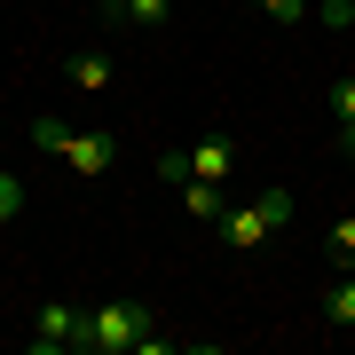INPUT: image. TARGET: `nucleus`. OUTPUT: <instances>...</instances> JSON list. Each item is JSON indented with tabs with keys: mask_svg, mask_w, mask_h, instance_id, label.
<instances>
[{
	"mask_svg": "<svg viewBox=\"0 0 355 355\" xmlns=\"http://www.w3.org/2000/svg\"><path fill=\"white\" fill-rule=\"evenodd\" d=\"M32 142H40V150H55L71 174H87V182L111 174V158H119V142L103 135V127H64V119H48V111L32 119Z\"/></svg>",
	"mask_w": 355,
	"mask_h": 355,
	"instance_id": "nucleus-1",
	"label": "nucleus"
},
{
	"mask_svg": "<svg viewBox=\"0 0 355 355\" xmlns=\"http://www.w3.org/2000/svg\"><path fill=\"white\" fill-rule=\"evenodd\" d=\"M142 331H150V308H142V300H103V308H79V347H87V355H127Z\"/></svg>",
	"mask_w": 355,
	"mask_h": 355,
	"instance_id": "nucleus-2",
	"label": "nucleus"
},
{
	"mask_svg": "<svg viewBox=\"0 0 355 355\" xmlns=\"http://www.w3.org/2000/svg\"><path fill=\"white\" fill-rule=\"evenodd\" d=\"M284 221H292V190H261L253 205H229L214 229H221V245H229V253H253V245H268Z\"/></svg>",
	"mask_w": 355,
	"mask_h": 355,
	"instance_id": "nucleus-3",
	"label": "nucleus"
},
{
	"mask_svg": "<svg viewBox=\"0 0 355 355\" xmlns=\"http://www.w3.org/2000/svg\"><path fill=\"white\" fill-rule=\"evenodd\" d=\"M32 347H79V308L71 300H48V308H40V324H32Z\"/></svg>",
	"mask_w": 355,
	"mask_h": 355,
	"instance_id": "nucleus-4",
	"label": "nucleus"
},
{
	"mask_svg": "<svg viewBox=\"0 0 355 355\" xmlns=\"http://www.w3.org/2000/svg\"><path fill=\"white\" fill-rule=\"evenodd\" d=\"M64 79L87 87V95H103V87H111V55H103V48H71L64 55Z\"/></svg>",
	"mask_w": 355,
	"mask_h": 355,
	"instance_id": "nucleus-5",
	"label": "nucleus"
},
{
	"mask_svg": "<svg viewBox=\"0 0 355 355\" xmlns=\"http://www.w3.org/2000/svg\"><path fill=\"white\" fill-rule=\"evenodd\" d=\"M229 166H237V150H229V135H205L190 150V174L198 182H229Z\"/></svg>",
	"mask_w": 355,
	"mask_h": 355,
	"instance_id": "nucleus-6",
	"label": "nucleus"
},
{
	"mask_svg": "<svg viewBox=\"0 0 355 355\" xmlns=\"http://www.w3.org/2000/svg\"><path fill=\"white\" fill-rule=\"evenodd\" d=\"M174 190H182V205H190L198 221H221V182H198V174H182Z\"/></svg>",
	"mask_w": 355,
	"mask_h": 355,
	"instance_id": "nucleus-7",
	"label": "nucleus"
},
{
	"mask_svg": "<svg viewBox=\"0 0 355 355\" xmlns=\"http://www.w3.org/2000/svg\"><path fill=\"white\" fill-rule=\"evenodd\" d=\"M324 316L340 324V331H355V277H340V284L324 292Z\"/></svg>",
	"mask_w": 355,
	"mask_h": 355,
	"instance_id": "nucleus-8",
	"label": "nucleus"
},
{
	"mask_svg": "<svg viewBox=\"0 0 355 355\" xmlns=\"http://www.w3.org/2000/svg\"><path fill=\"white\" fill-rule=\"evenodd\" d=\"M16 214H24V174H8V166H0V229H8Z\"/></svg>",
	"mask_w": 355,
	"mask_h": 355,
	"instance_id": "nucleus-9",
	"label": "nucleus"
},
{
	"mask_svg": "<svg viewBox=\"0 0 355 355\" xmlns=\"http://www.w3.org/2000/svg\"><path fill=\"white\" fill-rule=\"evenodd\" d=\"M331 119H340V127H355V79H331Z\"/></svg>",
	"mask_w": 355,
	"mask_h": 355,
	"instance_id": "nucleus-10",
	"label": "nucleus"
},
{
	"mask_svg": "<svg viewBox=\"0 0 355 355\" xmlns=\"http://www.w3.org/2000/svg\"><path fill=\"white\" fill-rule=\"evenodd\" d=\"M166 16V0H127V24H158Z\"/></svg>",
	"mask_w": 355,
	"mask_h": 355,
	"instance_id": "nucleus-11",
	"label": "nucleus"
},
{
	"mask_svg": "<svg viewBox=\"0 0 355 355\" xmlns=\"http://www.w3.org/2000/svg\"><path fill=\"white\" fill-rule=\"evenodd\" d=\"M331 253H340V261H355V221H331Z\"/></svg>",
	"mask_w": 355,
	"mask_h": 355,
	"instance_id": "nucleus-12",
	"label": "nucleus"
},
{
	"mask_svg": "<svg viewBox=\"0 0 355 355\" xmlns=\"http://www.w3.org/2000/svg\"><path fill=\"white\" fill-rule=\"evenodd\" d=\"M261 8H268V16H277V24H292V16H300V8H308V0H261Z\"/></svg>",
	"mask_w": 355,
	"mask_h": 355,
	"instance_id": "nucleus-13",
	"label": "nucleus"
},
{
	"mask_svg": "<svg viewBox=\"0 0 355 355\" xmlns=\"http://www.w3.org/2000/svg\"><path fill=\"white\" fill-rule=\"evenodd\" d=\"M95 8H103V16H127V0H95Z\"/></svg>",
	"mask_w": 355,
	"mask_h": 355,
	"instance_id": "nucleus-14",
	"label": "nucleus"
},
{
	"mask_svg": "<svg viewBox=\"0 0 355 355\" xmlns=\"http://www.w3.org/2000/svg\"><path fill=\"white\" fill-rule=\"evenodd\" d=\"M340 135H347V150H355V127H340Z\"/></svg>",
	"mask_w": 355,
	"mask_h": 355,
	"instance_id": "nucleus-15",
	"label": "nucleus"
}]
</instances>
